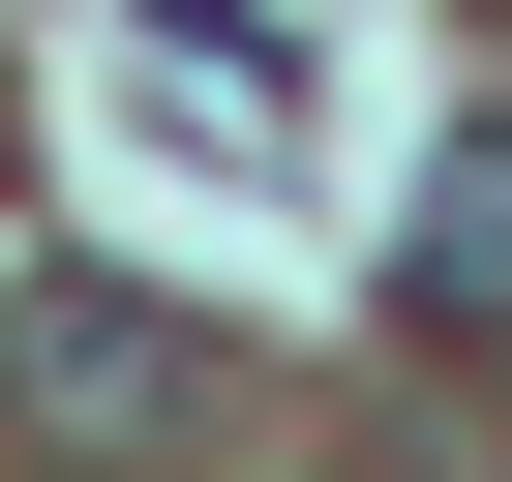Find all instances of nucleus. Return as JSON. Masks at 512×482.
Listing matches in <instances>:
<instances>
[{
  "instance_id": "nucleus-3",
  "label": "nucleus",
  "mask_w": 512,
  "mask_h": 482,
  "mask_svg": "<svg viewBox=\"0 0 512 482\" xmlns=\"http://www.w3.org/2000/svg\"><path fill=\"white\" fill-rule=\"evenodd\" d=\"M392 302H422V332H512V121H452V151H422V241H392Z\"/></svg>"
},
{
  "instance_id": "nucleus-2",
  "label": "nucleus",
  "mask_w": 512,
  "mask_h": 482,
  "mask_svg": "<svg viewBox=\"0 0 512 482\" xmlns=\"http://www.w3.org/2000/svg\"><path fill=\"white\" fill-rule=\"evenodd\" d=\"M121 91H151L181 151H241V181L302 151V61H272V31H211V0H151V31H121Z\"/></svg>"
},
{
  "instance_id": "nucleus-1",
  "label": "nucleus",
  "mask_w": 512,
  "mask_h": 482,
  "mask_svg": "<svg viewBox=\"0 0 512 482\" xmlns=\"http://www.w3.org/2000/svg\"><path fill=\"white\" fill-rule=\"evenodd\" d=\"M0 422H61V452H211V332L121 302V272H0Z\"/></svg>"
}]
</instances>
